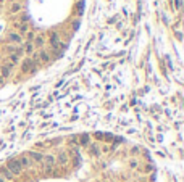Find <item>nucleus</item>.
Listing matches in <instances>:
<instances>
[{
  "instance_id": "nucleus-5",
  "label": "nucleus",
  "mask_w": 184,
  "mask_h": 182,
  "mask_svg": "<svg viewBox=\"0 0 184 182\" xmlns=\"http://www.w3.org/2000/svg\"><path fill=\"white\" fill-rule=\"evenodd\" d=\"M12 68H13V65H12V63L5 65L3 68H2V71H0V73H2V78H3V79H5V78H8V76H10V73H12Z\"/></svg>"
},
{
  "instance_id": "nucleus-17",
  "label": "nucleus",
  "mask_w": 184,
  "mask_h": 182,
  "mask_svg": "<svg viewBox=\"0 0 184 182\" xmlns=\"http://www.w3.org/2000/svg\"><path fill=\"white\" fill-rule=\"evenodd\" d=\"M32 39H34V34H32V32H29V34H27V41H29V42H31Z\"/></svg>"
},
{
  "instance_id": "nucleus-3",
  "label": "nucleus",
  "mask_w": 184,
  "mask_h": 182,
  "mask_svg": "<svg viewBox=\"0 0 184 182\" xmlns=\"http://www.w3.org/2000/svg\"><path fill=\"white\" fill-rule=\"evenodd\" d=\"M36 69V66H34V61L31 58H26L23 61V66H21V71L23 73H27V71H34Z\"/></svg>"
},
{
  "instance_id": "nucleus-18",
  "label": "nucleus",
  "mask_w": 184,
  "mask_h": 182,
  "mask_svg": "<svg viewBox=\"0 0 184 182\" xmlns=\"http://www.w3.org/2000/svg\"><path fill=\"white\" fill-rule=\"evenodd\" d=\"M21 21H23V23H27V21H29V16H27V15H24V16L21 18Z\"/></svg>"
},
{
  "instance_id": "nucleus-20",
  "label": "nucleus",
  "mask_w": 184,
  "mask_h": 182,
  "mask_svg": "<svg viewBox=\"0 0 184 182\" xmlns=\"http://www.w3.org/2000/svg\"><path fill=\"white\" fill-rule=\"evenodd\" d=\"M174 2H176V7H179V5H181V2H179V0H174Z\"/></svg>"
},
{
  "instance_id": "nucleus-10",
  "label": "nucleus",
  "mask_w": 184,
  "mask_h": 182,
  "mask_svg": "<svg viewBox=\"0 0 184 182\" xmlns=\"http://www.w3.org/2000/svg\"><path fill=\"white\" fill-rule=\"evenodd\" d=\"M66 161H68L66 153H60V156H58V163H60V165H65Z\"/></svg>"
},
{
  "instance_id": "nucleus-4",
  "label": "nucleus",
  "mask_w": 184,
  "mask_h": 182,
  "mask_svg": "<svg viewBox=\"0 0 184 182\" xmlns=\"http://www.w3.org/2000/svg\"><path fill=\"white\" fill-rule=\"evenodd\" d=\"M27 158L32 160V161H42L44 160V155H42V153H39V151H29L27 153Z\"/></svg>"
},
{
  "instance_id": "nucleus-12",
  "label": "nucleus",
  "mask_w": 184,
  "mask_h": 182,
  "mask_svg": "<svg viewBox=\"0 0 184 182\" xmlns=\"http://www.w3.org/2000/svg\"><path fill=\"white\" fill-rule=\"evenodd\" d=\"M24 49H26V52H27V53H32V50H34V47H32V44H31V42H27V44H26V47H24Z\"/></svg>"
},
{
  "instance_id": "nucleus-11",
  "label": "nucleus",
  "mask_w": 184,
  "mask_h": 182,
  "mask_svg": "<svg viewBox=\"0 0 184 182\" xmlns=\"http://www.w3.org/2000/svg\"><path fill=\"white\" fill-rule=\"evenodd\" d=\"M10 60H12V65L18 63V61H19V53H12V56H10Z\"/></svg>"
},
{
  "instance_id": "nucleus-15",
  "label": "nucleus",
  "mask_w": 184,
  "mask_h": 182,
  "mask_svg": "<svg viewBox=\"0 0 184 182\" xmlns=\"http://www.w3.org/2000/svg\"><path fill=\"white\" fill-rule=\"evenodd\" d=\"M19 8H21V7H19L18 3H13V7H12V12L15 13V12H19Z\"/></svg>"
},
{
  "instance_id": "nucleus-9",
  "label": "nucleus",
  "mask_w": 184,
  "mask_h": 182,
  "mask_svg": "<svg viewBox=\"0 0 184 182\" xmlns=\"http://www.w3.org/2000/svg\"><path fill=\"white\" fill-rule=\"evenodd\" d=\"M37 60H41V61L47 63V61H48V55H47L45 52H41V53H37Z\"/></svg>"
},
{
  "instance_id": "nucleus-16",
  "label": "nucleus",
  "mask_w": 184,
  "mask_h": 182,
  "mask_svg": "<svg viewBox=\"0 0 184 182\" xmlns=\"http://www.w3.org/2000/svg\"><path fill=\"white\" fill-rule=\"evenodd\" d=\"M91 151L94 153V155H99V148L97 147H91Z\"/></svg>"
},
{
  "instance_id": "nucleus-7",
  "label": "nucleus",
  "mask_w": 184,
  "mask_h": 182,
  "mask_svg": "<svg viewBox=\"0 0 184 182\" xmlns=\"http://www.w3.org/2000/svg\"><path fill=\"white\" fill-rule=\"evenodd\" d=\"M18 161H19V165H21V168H29V166H31V160H29L27 156L18 158Z\"/></svg>"
},
{
  "instance_id": "nucleus-8",
  "label": "nucleus",
  "mask_w": 184,
  "mask_h": 182,
  "mask_svg": "<svg viewBox=\"0 0 184 182\" xmlns=\"http://www.w3.org/2000/svg\"><path fill=\"white\" fill-rule=\"evenodd\" d=\"M0 172H2V176H3L5 179H8V180H12V179H13V174L7 169V166H2V168H0Z\"/></svg>"
},
{
  "instance_id": "nucleus-22",
  "label": "nucleus",
  "mask_w": 184,
  "mask_h": 182,
  "mask_svg": "<svg viewBox=\"0 0 184 182\" xmlns=\"http://www.w3.org/2000/svg\"><path fill=\"white\" fill-rule=\"evenodd\" d=\"M0 182H5V180H3V179H2V177H0Z\"/></svg>"
},
{
  "instance_id": "nucleus-1",
  "label": "nucleus",
  "mask_w": 184,
  "mask_h": 182,
  "mask_svg": "<svg viewBox=\"0 0 184 182\" xmlns=\"http://www.w3.org/2000/svg\"><path fill=\"white\" fill-rule=\"evenodd\" d=\"M7 169L12 172L13 176L21 174V171H23L21 165H19V161H18L16 158H10V160H8V163H7Z\"/></svg>"
},
{
  "instance_id": "nucleus-2",
  "label": "nucleus",
  "mask_w": 184,
  "mask_h": 182,
  "mask_svg": "<svg viewBox=\"0 0 184 182\" xmlns=\"http://www.w3.org/2000/svg\"><path fill=\"white\" fill-rule=\"evenodd\" d=\"M42 161H44V171L45 172H50L52 168H53V165H55V158L52 155H47V156H44Z\"/></svg>"
},
{
  "instance_id": "nucleus-14",
  "label": "nucleus",
  "mask_w": 184,
  "mask_h": 182,
  "mask_svg": "<svg viewBox=\"0 0 184 182\" xmlns=\"http://www.w3.org/2000/svg\"><path fill=\"white\" fill-rule=\"evenodd\" d=\"M36 45H44V37H36Z\"/></svg>"
},
{
  "instance_id": "nucleus-19",
  "label": "nucleus",
  "mask_w": 184,
  "mask_h": 182,
  "mask_svg": "<svg viewBox=\"0 0 184 182\" xmlns=\"http://www.w3.org/2000/svg\"><path fill=\"white\" fill-rule=\"evenodd\" d=\"M26 31H27V26L23 24V26H21V32H26Z\"/></svg>"
},
{
  "instance_id": "nucleus-6",
  "label": "nucleus",
  "mask_w": 184,
  "mask_h": 182,
  "mask_svg": "<svg viewBox=\"0 0 184 182\" xmlns=\"http://www.w3.org/2000/svg\"><path fill=\"white\" fill-rule=\"evenodd\" d=\"M8 42H16V44H19V42H21V36L16 34V32L8 34Z\"/></svg>"
},
{
  "instance_id": "nucleus-13",
  "label": "nucleus",
  "mask_w": 184,
  "mask_h": 182,
  "mask_svg": "<svg viewBox=\"0 0 184 182\" xmlns=\"http://www.w3.org/2000/svg\"><path fill=\"white\" fill-rule=\"evenodd\" d=\"M87 142H89V136H87V134H84V136L81 137V143H82V145H87Z\"/></svg>"
},
{
  "instance_id": "nucleus-21",
  "label": "nucleus",
  "mask_w": 184,
  "mask_h": 182,
  "mask_svg": "<svg viewBox=\"0 0 184 182\" xmlns=\"http://www.w3.org/2000/svg\"><path fill=\"white\" fill-rule=\"evenodd\" d=\"M3 82V78H2V76H0V84H2Z\"/></svg>"
}]
</instances>
